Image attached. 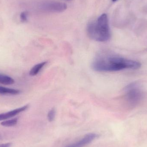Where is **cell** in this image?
Returning a JSON list of instances; mask_svg holds the SVG:
<instances>
[{
  "label": "cell",
  "instance_id": "obj_1",
  "mask_svg": "<svg viewBox=\"0 0 147 147\" xmlns=\"http://www.w3.org/2000/svg\"><path fill=\"white\" fill-rule=\"evenodd\" d=\"M141 67V64L137 61L103 53L96 57L92 64V69L99 72H112L126 69H138Z\"/></svg>",
  "mask_w": 147,
  "mask_h": 147
},
{
  "label": "cell",
  "instance_id": "obj_2",
  "mask_svg": "<svg viewBox=\"0 0 147 147\" xmlns=\"http://www.w3.org/2000/svg\"><path fill=\"white\" fill-rule=\"evenodd\" d=\"M87 32L92 39L98 42L108 41L111 34L107 15L103 14L96 20L89 22L87 26Z\"/></svg>",
  "mask_w": 147,
  "mask_h": 147
},
{
  "label": "cell",
  "instance_id": "obj_3",
  "mask_svg": "<svg viewBox=\"0 0 147 147\" xmlns=\"http://www.w3.org/2000/svg\"><path fill=\"white\" fill-rule=\"evenodd\" d=\"M125 97L129 105L136 106L143 100L144 92L138 83H132L125 87Z\"/></svg>",
  "mask_w": 147,
  "mask_h": 147
},
{
  "label": "cell",
  "instance_id": "obj_4",
  "mask_svg": "<svg viewBox=\"0 0 147 147\" xmlns=\"http://www.w3.org/2000/svg\"><path fill=\"white\" fill-rule=\"evenodd\" d=\"M40 9L51 13H61L66 10L67 6L63 3L57 1H46L41 3Z\"/></svg>",
  "mask_w": 147,
  "mask_h": 147
},
{
  "label": "cell",
  "instance_id": "obj_5",
  "mask_svg": "<svg viewBox=\"0 0 147 147\" xmlns=\"http://www.w3.org/2000/svg\"><path fill=\"white\" fill-rule=\"evenodd\" d=\"M98 136V135L94 133H90L86 135L81 140L73 144L65 147H84L92 142Z\"/></svg>",
  "mask_w": 147,
  "mask_h": 147
},
{
  "label": "cell",
  "instance_id": "obj_6",
  "mask_svg": "<svg viewBox=\"0 0 147 147\" xmlns=\"http://www.w3.org/2000/svg\"><path fill=\"white\" fill-rule=\"evenodd\" d=\"M28 108V105H24L20 108L10 111L6 112V113L1 114H0V121L7 120V119L11 118V117H13L20 113L25 111Z\"/></svg>",
  "mask_w": 147,
  "mask_h": 147
},
{
  "label": "cell",
  "instance_id": "obj_7",
  "mask_svg": "<svg viewBox=\"0 0 147 147\" xmlns=\"http://www.w3.org/2000/svg\"><path fill=\"white\" fill-rule=\"evenodd\" d=\"M47 63V62H42V63L38 64L33 66L29 72V74L30 76H34L37 75L42 69V68Z\"/></svg>",
  "mask_w": 147,
  "mask_h": 147
},
{
  "label": "cell",
  "instance_id": "obj_8",
  "mask_svg": "<svg viewBox=\"0 0 147 147\" xmlns=\"http://www.w3.org/2000/svg\"><path fill=\"white\" fill-rule=\"evenodd\" d=\"M20 90L16 89L6 88L3 86H0V94L18 95L20 94Z\"/></svg>",
  "mask_w": 147,
  "mask_h": 147
},
{
  "label": "cell",
  "instance_id": "obj_9",
  "mask_svg": "<svg viewBox=\"0 0 147 147\" xmlns=\"http://www.w3.org/2000/svg\"><path fill=\"white\" fill-rule=\"evenodd\" d=\"M15 83L14 80L7 75L0 74V84L11 85Z\"/></svg>",
  "mask_w": 147,
  "mask_h": 147
},
{
  "label": "cell",
  "instance_id": "obj_10",
  "mask_svg": "<svg viewBox=\"0 0 147 147\" xmlns=\"http://www.w3.org/2000/svg\"><path fill=\"white\" fill-rule=\"evenodd\" d=\"M18 118H14L10 120L3 121L1 123V125L5 127H12L15 126L18 123Z\"/></svg>",
  "mask_w": 147,
  "mask_h": 147
},
{
  "label": "cell",
  "instance_id": "obj_11",
  "mask_svg": "<svg viewBox=\"0 0 147 147\" xmlns=\"http://www.w3.org/2000/svg\"><path fill=\"white\" fill-rule=\"evenodd\" d=\"M56 115V110L55 109H52L48 112L47 118L50 122H52L54 120Z\"/></svg>",
  "mask_w": 147,
  "mask_h": 147
},
{
  "label": "cell",
  "instance_id": "obj_12",
  "mask_svg": "<svg viewBox=\"0 0 147 147\" xmlns=\"http://www.w3.org/2000/svg\"><path fill=\"white\" fill-rule=\"evenodd\" d=\"M21 20L22 22H25L28 20V13L26 12H22L20 14Z\"/></svg>",
  "mask_w": 147,
  "mask_h": 147
},
{
  "label": "cell",
  "instance_id": "obj_13",
  "mask_svg": "<svg viewBox=\"0 0 147 147\" xmlns=\"http://www.w3.org/2000/svg\"><path fill=\"white\" fill-rule=\"evenodd\" d=\"M11 146H12V143H11L0 144V147H11Z\"/></svg>",
  "mask_w": 147,
  "mask_h": 147
},
{
  "label": "cell",
  "instance_id": "obj_14",
  "mask_svg": "<svg viewBox=\"0 0 147 147\" xmlns=\"http://www.w3.org/2000/svg\"><path fill=\"white\" fill-rule=\"evenodd\" d=\"M112 1H113V2H115L117 1V0H112Z\"/></svg>",
  "mask_w": 147,
  "mask_h": 147
},
{
  "label": "cell",
  "instance_id": "obj_15",
  "mask_svg": "<svg viewBox=\"0 0 147 147\" xmlns=\"http://www.w3.org/2000/svg\"><path fill=\"white\" fill-rule=\"evenodd\" d=\"M1 135H0V139H1Z\"/></svg>",
  "mask_w": 147,
  "mask_h": 147
}]
</instances>
